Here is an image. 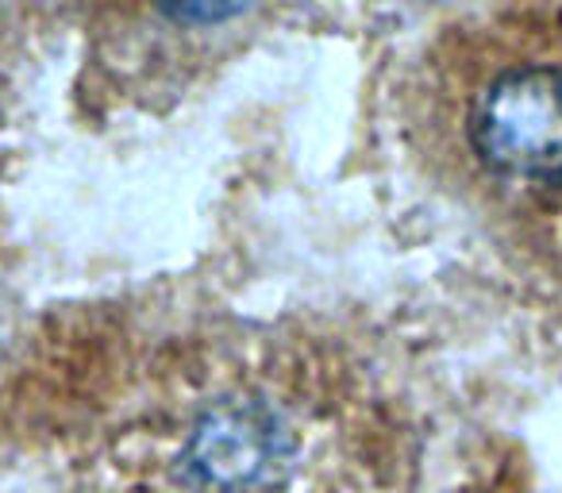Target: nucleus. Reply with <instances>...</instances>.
<instances>
[{
  "mask_svg": "<svg viewBox=\"0 0 562 493\" xmlns=\"http://www.w3.org/2000/svg\"><path fill=\"white\" fill-rule=\"evenodd\" d=\"M439 97L477 178L520 197L562 193V24L501 20L459 35Z\"/></svg>",
  "mask_w": 562,
  "mask_h": 493,
  "instance_id": "1",
  "label": "nucleus"
},
{
  "mask_svg": "<svg viewBox=\"0 0 562 493\" xmlns=\"http://www.w3.org/2000/svg\"><path fill=\"white\" fill-rule=\"evenodd\" d=\"M285 451V428L270 408L258 401H220L196 421L181 462L193 482L220 493H243L273 478Z\"/></svg>",
  "mask_w": 562,
  "mask_h": 493,
  "instance_id": "2",
  "label": "nucleus"
},
{
  "mask_svg": "<svg viewBox=\"0 0 562 493\" xmlns=\"http://www.w3.org/2000/svg\"><path fill=\"white\" fill-rule=\"evenodd\" d=\"M258 0H150V9L181 32H220L255 9Z\"/></svg>",
  "mask_w": 562,
  "mask_h": 493,
  "instance_id": "3",
  "label": "nucleus"
}]
</instances>
